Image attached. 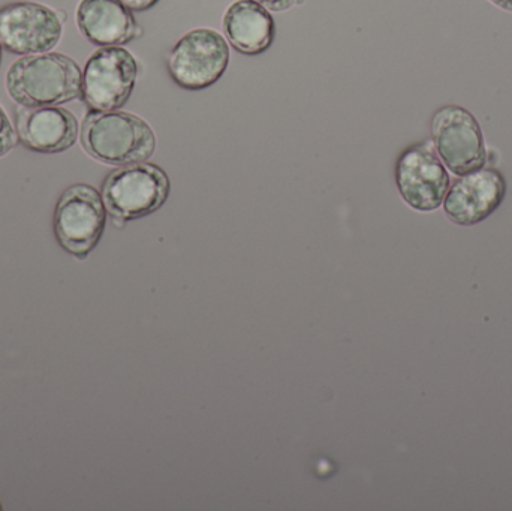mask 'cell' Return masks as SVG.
<instances>
[{"mask_svg": "<svg viewBox=\"0 0 512 511\" xmlns=\"http://www.w3.org/2000/svg\"><path fill=\"white\" fill-rule=\"evenodd\" d=\"M170 177L150 162L123 165L102 183L105 209L116 222L135 221L158 212L170 197Z\"/></svg>", "mask_w": 512, "mask_h": 511, "instance_id": "3957f363", "label": "cell"}, {"mask_svg": "<svg viewBox=\"0 0 512 511\" xmlns=\"http://www.w3.org/2000/svg\"><path fill=\"white\" fill-rule=\"evenodd\" d=\"M132 11L143 12L153 8L159 0H123Z\"/></svg>", "mask_w": 512, "mask_h": 511, "instance_id": "2e32d148", "label": "cell"}, {"mask_svg": "<svg viewBox=\"0 0 512 511\" xmlns=\"http://www.w3.org/2000/svg\"><path fill=\"white\" fill-rule=\"evenodd\" d=\"M81 146L102 164L147 162L156 150V135L147 120L128 111H89L81 123Z\"/></svg>", "mask_w": 512, "mask_h": 511, "instance_id": "7a4b0ae2", "label": "cell"}, {"mask_svg": "<svg viewBox=\"0 0 512 511\" xmlns=\"http://www.w3.org/2000/svg\"><path fill=\"white\" fill-rule=\"evenodd\" d=\"M6 92L23 107H50L81 98L83 71L62 53L23 56L9 66Z\"/></svg>", "mask_w": 512, "mask_h": 511, "instance_id": "6da1fadb", "label": "cell"}, {"mask_svg": "<svg viewBox=\"0 0 512 511\" xmlns=\"http://www.w3.org/2000/svg\"><path fill=\"white\" fill-rule=\"evenodd\" d=\"M140 65L125 47H101L87 59L81 101L90 111L122 108L137 86Z\"/></svg>", "mask_w": 512, "mask_h": 511, "instance_id": "8992f818", "label": "cell"}, {"mask_svg": "<svg viewBox=\"0 0 512 511\" xmlns=\"http://www.w3.org/2000/svg\"><path fill=\"white\" fill-rule=\"evenodd\" d=\"M432 144L447 170L457 177L481 170L489 159L477 117L460 105H445L433 114Z\"/></svg>", "mask_w": 512, "mask_h": 511, "instance_id": "52a82bcc", "label": "cell"}, {"mask_svg": "<svg viewBox=\"0 0 512 511\" xmlns=\"http://www.w3.org/2000/svg\"><path fill=\"white\" fill-rule=\"evenodd\" d=\"M75 21L81 35L98 47H122L143 32L134 11L123 0H81Z\"/></svg>", "mask_w": 512, "mask_h": 511, "instance_id": "7c38bea8", "label": "cell"}, {"mask_svg": "<svg viewBox=\"0 0 512 511\" xmlns=\"http://www.w3.org/2000/svg\"><path fill=\"white\" fill-rule=\"evenodd\" d=\"M63 35L59 12L38 2H14L0 8V44L18 56L48 53Z\"/></svg>", "mask_w": 512, "mask_h": 511, "instance_id": "9c48e42d", "label": "cell"}, {"mask_svg": "<svg viewBox=\"0 0 512 511\" xmlns=\"http://www.w3.org/2000/svg\"><path fill=\"white\" fill-rule=\"evenodd\" d=\"M17 143V131H15L14 126H12L8 114L5 113L2 105H0V158L8 155V153L17 146Z\"/></svg>", "mask_w": 512, "mask_h": 511, "instance_id": "5bb4252c", "label": "cell"}, {"mask_svg": "<svg viewBox=\"0 0 512 511\" xmlns=\"http://www.w3.org/2000/svg\"><path fill=\"white\" fill-rule=\"evenodd\" d=\"M304 0H297V5H301V3H303Z\"/></svg>", "mask_w": 512, "mask_h": 511, "instance_id": "d6986e66", "label": "cell"}, {"mask_svg": "<svg viewBox=\"0 0 512 511\" xmlns=\"http://www.w3.org/2000/svg\"><path fill=\"white\" fill-rule=\"evenodd\" d=\"M0 510H2V507H0Z\"/></svg>", "mask_w": 512, "mask_h": 511, "instance_id": "ffe728a7", "label": "cell"}, {"mask_svg": "<svg viewBox=\"0 0 512 511\" xmlns=\"http://www.w3.org/2000/svg\"><path fill=\"white\" fill-rule=\"evenodd\" d=\"M230 45L218 30H189L171 48L167 71L171 80L186 90H204L221 80L230 63Z\"/></svg>", "mask_w": 512, "mask_h": 511, "instance_id": "5b68a950", "label": "cell"}, {"mask_svg": "<svg viewBox=\"0 0 512 511\" xmlns=\"http://www.w3.org/2000/svg\"><path fill=\"white\" fill-rule=\"evenodd\" d=\"M396 186L402 200L417 212H435L451 185L447 167L430 141L406 147L396 162Z\"/></svg>", "mask_w": 512, "mask_h": 511, "instance_id": "ba28073f", "label": "cell"}, {"mask_svg": "<svg viewBox=\"0 0 512 511\" xmlns=\"http://www.w3.org/2000/svg\"><path fill=\"white\" fill-rule=\"evenodd\" d=\"M256 2L261 3L268 11L274 12L288 11L292 6L297 5V0H256Z\"/></svg>", "mask_w": 512, "mask_h": 511, "instance_id": "9a60e30c", "label": "cell"}, {"mask_svg": "<svg viewBox=\"0 0 512 511\" xmlns=\"http://www.w3.org/2000/svg\"><path fill=\"white\" fill-rule=\"evenodd\" d=\"M15 131L18 141L36 153L65 152L80 137V123L75 114L60 105L23 107L15 110Z\"/></svg>", "mask_w": 512, "mask_h": 511, "instance_id": "8fae6325", "label": "cell"}, {"mask_svg": "<svg viewBox=\"0 0 512 511\" xmlns=\"http://www.w3.org/2000/svg\"><path fill=\"white\" fill-rule=\"evenodd\" d=\"M107 213L98 189L87 183L69 186L54 209L53 228L57 242L72 257L84 260L104 234Z\"/></svg>", "mask_w": 512, "mask_h": 511, "instance_id": "277c9868", "label": "cell"}, {"mask_svg": "<svg viewBox=\"0 0 512 511\" xmlns=\"http://www.w3.org/2000/svg\"><path fill=\"white\" fill-rule=\"evenodd\" d=\"M490 2H492L493 5L498 6V8L512 12V0H490Z\"/></svg>", "mask_w": 512, "mask_h": 511, "instance_id": "e0dca14e", "label": "cell"}, {"mask_svg": "<svg viewBox=\"0 0 512 511\" xmlns=\"http://www.w3.org/2000/svg\"><path fill=\"white\" fill-rule=\"evenodd\" d=\"M227 41L239 53L256 56L273 45L276 24L273 15L256 0H236L224 15Z\"/></svg>", "mask_w": 512, "mask_h": 511, "instance_id": "4fadbf2b", "label": "cell"}, {"mask_svg": "<svg viewBox=\"0 0 512 511\" xmlns=\"http://www.w3.org/2000/svg\"><path fill=\"white\" fill-rule=\"evenodd\" d=\"M2 51H3V47H2V44H0V65H2Z\"/></svg>", "mask_w": 512, "mask_h": 511, "instance_id": "ac0fdd59", "label": "cell"}, {"mask_svg": "<svg viewBox=\"0 0 512 511\" xmlns=\"http://www.w3.org/2000/svg\"><path fill=\"white\" fill-rule=\"evenodd\" d=\"M507 182L504 174L493 167L460 176L445 195L442 209L453 224L472 227L492 216L504 203Z\"/></svg>", "mask_w": 512, "mask_h": 511, "instance_id": "30bf717a", "label": "cell"}]
</instances>
